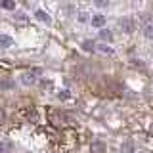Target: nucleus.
Listing matches in <instances>:
<instances>
[{
	"label": "nucleus",
	"instance_id": "obj_7",
	"mask_svg": "<svg viewBox=\"0 0 153 153\" xmlns=\"http://www.w3.org/2000/svg\"><path fill=\"white\" fill-rule=\"evenodd\" d=\"M143 35H146V38L153 40V25H146V29H143Z\"/></svg>",
	"mask_w": 153,
	"mask_h": 153
},
{
	"label": "nucleus",
	"instance_id": "obj_13",
	"mask_svg": "<svg viewBox=\"0 0 153 153\" xmlns=\"http://www.w3.org/2000/svg\"><path fill=\"white\" fill-rule=\"evenodd\" d=\"M79 21H80V23L88 21V13H86V12H80V13H79Z\"/></svg>",
	"mask_w": 153,
	"mask_h": 153
},
{
	"label": "nucleus",
	"instance_id": "obj_16",
	"mask_svg": "<svg viewBox=\"0 0 153 153\" xmlns=\"http://www.w3.org/2000/svg\"><path fill=\"white\" fill-rule=\"evenodd\" d=\"M57 98H59V100H67V98H69V92H67V90H61V92L57 94Z\"/></svg>",
	"mask_w": 153,
	"mask_h": 153
},
{
	"label": "nucleus",
	"instance_id": "obj_6",
	"mask_svg": "<svg viewBox=\"0 0 153 153\" xmlns=\"http://www.w3.org/2000/svg\"><path fill=\"white\" fill-rule=\"evenodd\" d=\"M103 23H105V17H103V16H94V17H92V25H94V27H102Z\"/></svg>",
	"mask_w": 153,
	"mask_h": 153
},
{
	"label": "nucleus",
	"instance_id": "obj_4",
	"mask_svg": "<svg viewBox=\"0 0 153 153\" xmlns=\"http://www.w3.org/2000/svg\"><path fill=\"white\" fill-rule=\"evenodd\" d=\"M13 46V38L8 35H0V48H10Z\"/></svg>",
	"mask_w": 153,
	"mask_h": 153
},
{
	"label": "nucleus",
	"instance_id": "obj_14",
	"mask_svg": "<svg viewBox=\"0 0 153 153\" xmlns=\"http://www.w3.org/2000/svg\"><path fill=\"white\" fill-rule=\"evenodd\" d=\"M12 82H10V80H4V82H0V88H2V90H8V88H12Z\"/></svg>",
	"mask_w": 153,
	"mask_h": 153
},
{
	"label": "nucleus",
	"instance_id": "obj_11",
	"mask_svg": "<svg viewBox=\"0 0 153 153\" xmlns=\"http://www.w3.org/2000/svg\"><path fill=\"white\" fill-rule=\"evenodd\" d=\"M94 46H96V44H94L92 40H84V42H82V48H84V50H94Z\"/></svg>",
	"mask_w": 153,
	"mask_h": 153
},
{
	"label": "nucleus",
	"instance_id": "obj_12",
	"mask_svg": "<svg viewBox=\"0 0 153 153\" xmlns=\"http://www.w3.org/2000/svg\"><path fill=\"white\" fill-rule=\"evenodd\" d=\"M100 52H103V54H113V50L109 46H105V44H100V48H98Z\"/></svg>",
	"mask_w": 153,
	"mask_h": 153
},
{
	"label": "nucleus",
	"instance_id": "obj_8",
	"mask_svg": "<svg viewBox=\"0 0 153 153\" xmlns=\"http://www.w3.org/2000/svg\"><path fill=\"white\" fill-rule=\"evenodd\" d=\"M102 151H103V143H100V142L92 143V153H102Z\"/></svg>",
	"mask_w": 153,
	"mask_h": 153
},
{
	"label": "nucleus",
	"instance_id": "obj_17",
	"mask_svg": "<svg viewBox=\"0 0 153 153\" xmlns=\"http://www.w3.org/2000/svg\"><path fill=\"white\" fill-rule=\"evenodd\" d=\"M107 4L109 2H105V0H98V2H96V6H98V8H105Z\"/></svg>",
	"mask_w": 153,
	"mask_h": 153
},
{
	"label": "nucleus",
	"instance_id": "obj_15",
	"mask_svg": "<svg viewBox=\"0 0 153 153\" xmlns=\"http://www.w3.org/2000/svg\"><path fill=\"white\" fill-rule=\"evenodd\" d=\"M16 19H17V21H27V16H25V13H21V12H19V13H16Z\"/></svg>",
	"mask_w": 153,
	"mask_h": 153
},
{
	"label": "nucleus",
	"instance_id": "obj_3",
	"mask_svg": "<svg viewBox=\"0 0 153 153\" xmlns=\"http://www.w3.org/2000/svg\"><path fill=\"white\" fill-rule=\"evenodd\" d=\"M119 25H121V29H123L124 33H132V29H134V23L130 21V19H121Z\"/></svg>",
	"mask_w": 153,
	"mask_h": 153
},
{
	"label": "nucleus",
	"instance_id": "obj_5",
	"mask_svg": "<svg viewBox=\"0 0 153 153\" xmlns=\"http://www.w3.org/2000/svg\"><path fill=\"white\" fill-rule=\"evenodd\" d=\"M121 153H134V146L132 142H124L121 146Z\"/></svg>",
	"mask_w": 153,
	"mask_h": 153
},
{
	"label": "nucleus",
	"instance_id": "obj_9",
	"mask_svg": "<svg viewBox=\"0 0 153 153\" xmlns=\"http://www.w3.org/2000/svg\"><path fill=\"white\" fill-rule=\"evenodd\" d=\"M100 36H102L103 40H111V38H113V35L109 31H105V29H103V31H100Z\"/></svg>",
	"mask_w": 153,
	"mask_h": 153
},
{
	"label": "nucleus",
	"instance_id": "obj_18",
	"mask_svg": "<svg viewBox=\"0 0 153 153\" xmlns=\"http://www.w3.org/2000/svg\"><path fill=\"white\" fill-rule=\"evenodd\" d=\"M2 119H4V111H2V109H0V121H2Z\"/></svg>",
	"mask_w": 153,
	"mask_h": 153
},
{
	"label": "nucleus",
	"instance_id": "obj_1",
	"mask_svg": "<svg viewBox=\"0 0 153 153\" xmlns=\"http://www.w3.org/2000/svg\"><path fill=\"white\" fill-rule=\"evenodd\" d=\"M36 73H38V71H33V73H23L21 79H19V80H21V84H25V86L35 84V82H36V76H35Z\"/></svg>",
	"mask_w": 153,
	"mask_h": 153
},
{
	"label": "nucleus",
	"instance_id": "obj_2",
	"mask_svg": "<svg viewBox=\"0 0 153 153\" xmlns=\"http://www.w3.org/2000/svg\"><path fill=\"white\" fill-rule=\"evenodd\" d=\"M35 17H36V19H38L40 23H46V25H52V17L48 16V13L44 12V10H36Z\"/></svg>",
	"mask_w": 153,
	"mask_h": 153
},
{
	"label": "nucleus",
	"instance_id": "obj_10",
	"mask_svg": "<svg viewBox=\"0 0 153 153\" xmlns=\"http://www.w3.org/2000/svg\"><path fill=\"white\" fill-rule=\"evenodd\" d=\"M0 6H2V8H8V10H13V8H16V2H10V0H6V2H0Z\"/></svg>",
	"mask_w": 153,
	"mask_h": 153
}]
</instances>
